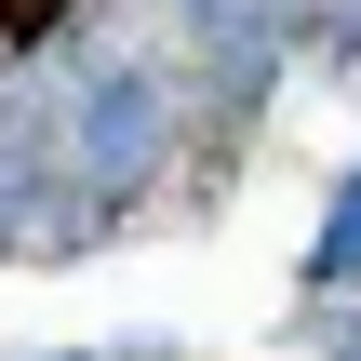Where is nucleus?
<instances>
[{
	"instance_id": "1",
	"label": "nucleus",
	"mask_w": 361,
	"mask_h": 361,
	"mask_svg": "<svg viewBox=\"0 0 361 361\" xmlns=\"http://www.w3.org/2000/svg\"><path fill=\"white\" fill-rule=\"evenodd\" d=\"M40 27H67V0H0V40H40Z\"/></svg>"
}]
</instances>
